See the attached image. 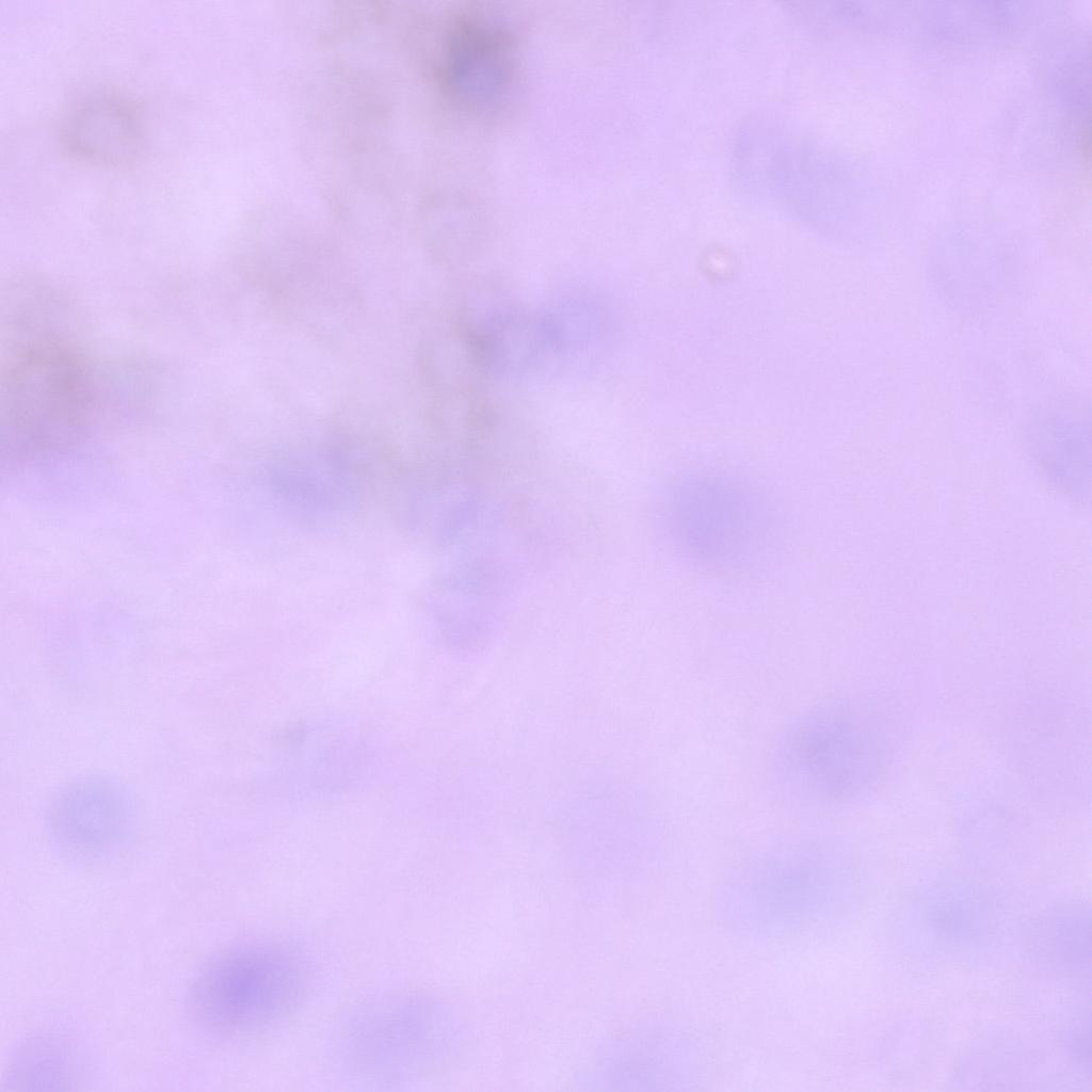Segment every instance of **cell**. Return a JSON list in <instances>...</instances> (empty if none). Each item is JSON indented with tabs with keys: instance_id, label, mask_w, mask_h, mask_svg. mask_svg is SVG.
<instances>
[{
	"instance_id": "9c48e42d",
	"label": "cell",
	"mask_w": 1092,
	"mask_h": 1092,
	"mask_svg": "<svg viewBox=\"0 0 1092 1092\" xmlns=\"http://www.w3.org/2000/svg\"><path fill=\"white\" fill-rule=\"evenodd\" d=\"M61 143L73 158L105 167H126L143 151L145 129L135 102L97 89L77 97L64 113Z\"/></svg>"
},
{
	"instance_id": "52a82bcc",
	"label": "cell",
	"mask_w": 1092,
	"mask_h": 1092,
	"mask_svg": "<svg viewBox=\"0 0 1092 1092\" xmlns=\"http://www.w3.org/2000/svg\"><path fill=\"white\" fill-rule=\"evenodd\" d=\"M133 797L118 781L86 776L58 790L45 813L51 844L65 856L97 861L119 852L134 836Z\"/></svg>"
},
{
	"instance_id": "277c9868",
	"label": "cell",
	"mask_w": 1092,
	"mask_h": 1092,
	"mask_svg": "<svg viewBox=\"0 0 1092 1092\" xmlns=\"http://www.w3.org/2000/svg\"><path fill=\"white\" fill-rule=\"evenodd\" d=\"M880 758L868 710L849 698L824 700L782 732L772 772L783 796L812 808L852 801L873 781Z\"/></svg>"
},
{
	"instance_id": "7a4b0ae2",
	"label": "cell",
	"mask_w": 1092,
	"mask_h": 1092,
	"mask_svg": "<svg viewBox=\"0 0 1092 1092\" xmlns=\"http://www.w3.org/2000/svg\"><path fill=\"white\" fill-rule=\"evenodd\" d=\"M845 879L834 844L799 838L754 853L730 869L718 885L714 906L722 924L741 935H789L834 913Z\"/></svg>"
},
{
	"instance_id": "7c38bea8",
	"label": "cell",
	"mask_w": 1092,
	"mask_h": 1092,
	"mask_svg": "<svg viewBox=\"0 0 1092 1092\" xmlns=\"http://www.w3.org/2000/svg\"><path fill=\"white\" fill-rule=\"evenodd\" d=\"M73 1054L62 1038L41 1037L26 1043L17 1054L9 1082L17 1089H53L54 1085L70 1083Z\"/></svg>"
},
{
	"instance_id": "ba28073f",
	"label": "cell",
	"mask_w": 1092,
	"mask_h": 1092,
	"mask_svg": "<svg viewBox=\"0 0 1092 1092\" xmlns=\"http://www.w3.org/2000/svg\"><path fill=\"white\" fill-rule=\"evenodd\" d=\"M447 70L465 103L482 110L504 103L516 77V46L507 21L485 9L460 17L449 38Z\"/></svg>"
},
{
	"instance_id": "3957f363",
	"label": "cell",
	"mask_w": 1092,
	"mask_h": 1092,
	"mask_svg": "<svg viewBox=\"0 0 1092 1092\" xmlns=\"http://www.w3.org/2000/svg\"><path fill=\"white\" fill-rule=\"evenodd\" d=\"M671 540L688 561L709 572H746L766 561L781 537V516L752 483L719 470L682 473L664 500Z\"/></svg>"
},
{
	"instance_id": "6da1fadb",
	"label": "cell",
	"mask_w": 1092,
	"mask_h": 1092,
	"mask_svg": "<svg viewBox=\"0 0 1092 1092\" xmlns=\"http://www.w3.org/2000/svg\"><path fill=\"white\" fill-rule=\"evenodd\" d=\"M83 346L1 352L2 463L90 455L97 390Z\"/></svg>"
},
{
	"instance_id": "30bf717a",
	"label": "cell",
	"mask_w": 1092,
	"mask_h": 1092,
	"mask_svg": "<svg viewBox=\"0 0 1092 1092\" xmlns=\"http://www.w3.org/2000/svg\"><path fill=\"white\" fill-rule=\"evenodd\" d=\"M84 318L74 299L43 275L17 274L2 288L1 350L84 342Z\"/></svg>"
},
{
	"instance_id": "5b68a950",
	"label": "cell",
	"mask_w": 1092,
	"mask_h": 1092,
	"mask_svg": "<svg viewBox=\"0 0 1092 1092\" xmlns=\"http://www.w3.org/2000/svg\"><path fill=\"white\" fill-rule=\"evenodd\" d=\"M308 970L286 943L262 940L226 948L198 971L189 994L195 1023L221 1038L268 1029L301 1003Z\"/></svg>"
},
{
	"instance_id": "8fae6325",
	"label": "cell",
	"mask_w": 1092,
	"mask_h": 1092,
	"mask_svg": "<svg viewBox=\"0 0 1092 1092\" xmlns=\"http://www.w3.org/2000/svg\"><path fill=\"white\" fill-rule=\"evenodd\" d=\"M285 746L289 767L294 766L296 776H302L307 784L314 782L324 788L333 789L363 762V752L357 740L336 728H296L285 737ZM347 781V780H346Z\"/></svg>"
},
{
	"instance_id": "8992f818",
	"label": "cell",
	"mask_w": 1092,
	"mask_h": 1092,
	"mask_svg": "<svg viewBox=\"0 0 1092 1092\" xmlns=\"http://www.w3.org/2000/svg\"><path fill=\"white\" fill-rule=\"evenodd\" d=\"M448 1025L440 1007L423 996L374 998L338 1023L331 1040L332 1058L339 1072L357 1082H407L439 1061L448 1044Z\"/></svg>"
}]
</instances>
